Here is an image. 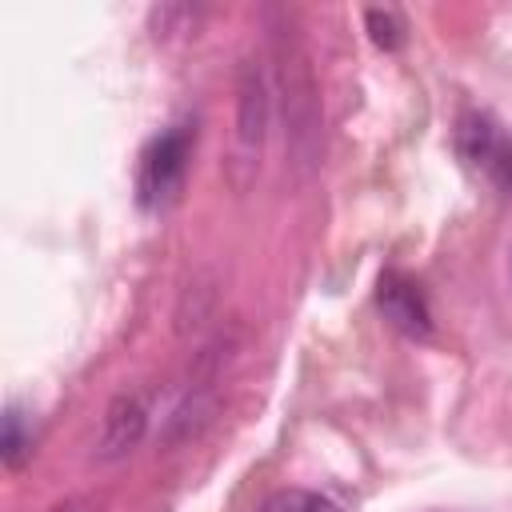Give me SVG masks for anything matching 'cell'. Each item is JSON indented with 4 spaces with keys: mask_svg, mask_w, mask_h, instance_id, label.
<instances>
[{
    "mask_svg": "<svg viewBox=\"0 0 512 512\" xmlns=\"http://www.w3.org/2000/svg\"><path fill=\"white\" fill-rule=\"evenodd\" d=\"M260 512H340V504L312 488H280L260 504Z\"/></svg>",
    "mask_w": 512,
    "mask_h": 512,
    "instance_id": "obj_9",
    "label": "cell"
},
{
    "mask_svg": "<svg viewBox=\"0 0 512 512\" xmlns=\"http://www.w3.org/2000/svg\"><path fill=\"white\" fill-rule=\"evenodd\" d=\"M364 28H368V40L384 52H396L408 36V24L396 8H364Z\"/></svg>",
    "mask_w": 512,
    "mask_h": 512,
    "instance_id": "obj_8",
    "label": "cell"
},
{
    "mask_svg": "<svg viewBox=\"0 0 512 512\" xmlns=\"http://www.w3.org/2000/svg\"><path fill=\"white\" fill-rule=\"evenodd\" d=\"M28 452H32V428H28L24 412L12 404V408L4 412V432H0V460H4V468H20Z\"/></svg>",
    "mask_w": 512,
    "mask_h": 512,
    "instance_id": "obj_7",
    "label": "cell"
},
{
    "mask_svg": "<svg viewBox=\"0 0 512 512\" xmlns=\"http://www.w3.org/2000/svg\"><path fill=\"white\" fill-rule=\"evenodd\" d=\"M268 112H272V84L256 56H244L236 68V128H232V152H228V184L244 192L256 180L264 136H268Z\"/></svg>",
    "mask_w": 512,
    "mask_h": 512,
    "instance_id": "obj_2",
    "label": "cell"
},
{
    "mask_svg": "<svg viewBox=\"0 0 512 512\" xmlns=\"http://www.w3.org/2000/svg\"><path fill=\"white\" fill-rule=\"evenodd\" d=\"M188 156H192V132L188 124H172L160 136H152L140 152V168H136V200L148 212H164L168 204H176L180 188H184V172H188Z\"/></svg>",
    "mask_w": 512,
    "mask_h": 512,
    "instance_id": "obj_3",
    "label": "cell"
},
{
    "mask_svg": "<svg viewBox=\"0 0 512 512\" xmlns=\"http://www.w3.org/2000/svg\"><path fill=\"white\" fill-rule=\"evenodd\" d=\"M100 496H68L64 504H56V508H48V512H100Z\"/></svg>",
    "mask_w": 512,
    "mask_h": 512,
    "instance_id": "obj_10",
    "label": "cell"
},
{
    "mask_svg": "<svg viewBox=\"0 0 512 512\" xmlns=\"http://www.w3.org/2000/svg\"><path fill=\"white\" fill-rule=\"evenodd\" d=\"M272 80L280 92V116H284V144L288 164L300 180H308L320 168L324 152V108H320V84L312 72V56L288 20V12L272 16Z\"/></svg>",
    "mask_w": 512,
    "mask_h": 512,
    "instance_id": "obj_1",
    "label": "cell"
},
{
    "mask_svg": "<svg viewBox=\"0 0 512 512\" xmlns=\"http://www.w3.org/2000/svg\"><path fill=\"white\" fill-rule=\"evenodd\" d=\"M456 152L460 160L492 180L496 188H512V136L488 112H464L456 120Z\"/></svg>",
    "mask_w": 512,
    "mask_h": 512,
    "instance_id": "obj_4",
    "label": "cell"
},
{
    "mask_svg": "<svg viewBox=\"0 0 512 512\" xmlns=\"http://www.w3.org/2000/svg\"><path fill=\"white\" fill-rule=\"evenodd\" d=\"M144 428H148V408H144V396L136 392H120L104 420H100V440H96V456L100 460H120L128 456L140 440H144Z\"/></svg>",
    "mask_w": 512,
    "mask_h": 512,
    "instance_id": "obj_6",
    "label": "cell"
},
{
    "mask_svg": "<svg viewBox=\"0 0 512 512\" xmlns=\"http://www.w3.org/2000/svg\"><path fill=\"white\" fill-rule=\"evenodd\" d=\"M376 308L384 312V320L396 332H404L412 340L432 332V312H428V300H424L420 284L412 276L396 272V268L380 272V280H376Z\"/></svg>",
    "mask_w": 512,
    "mask_h": 512,
    "instance_id": "obj_5",
    "label": "cell"
}]
</instances>
